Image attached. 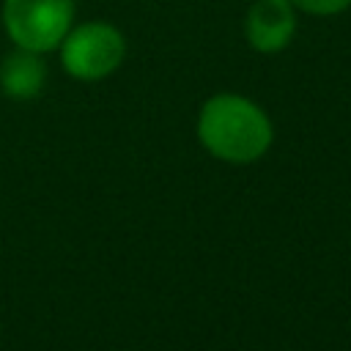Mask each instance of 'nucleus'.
<instances>
[{"label": "nucleus", "mask_w": 351, "mask_h": 351, "mask_svg": "<svg viewBox=\"0 0 351 351\" xmlns=\"http://www.w3.org/2000/svg\"><path fill=\"white\" fill-rule=\"evenodd\" d=\"M44 80H47V66L38 52L16 47L0 63V90L8 99H16V101L36 99L44 88Z\"/></svg>", "instance_id": "obj_5"}, {"label": "nucleus", "mask_w": 351, "mask_h": 351, "mask_svg": "<svg viewBox=\"0 0 351 351\" xmlns=\"http://www.w3.org/2000/svg\"><path fill=\"white\" fill-rule=\"evenodd\" d=\"M5 36L30 52H52L74 25V0H3Z\"/></svg>", "instance_id": "obj_2"}, {"label": "nucleus", "mask_w": 351, "mask_h": 351, "mask_svg": "<svg viewBox=\"0 0 351 351\" xmlns=\"http://www.w3.org/2000/svg\"><path fill=\"white\" fill-rule=\"evenodd\" d=\"M296 33V8L291 0H255L244 19L247 44L255 52L274 55L291 44Z\"/></svg>", "instance_id": "obj_4"}, {"label": "nucleus", "mask_w": 351, "mask_h": 351, "mask_svg": "<svg viewBox=\"0 0 351 351\" xmlns=\"http://www.w3.org/2000/svg\"><path fill=\"white\" fill-rule=\"evenodd\" d=\"M293 8L310 14V16H335L351 8V0H291Z\"/></svg>", "instance_id": "obj_6"}, {"label": "nucleus", "mask_w": 351, "mask_h": 351, "mask_svg": "<svg viewBox=\"0 0 351 351\" xmlns=\"http://www.w3.org/2000/svg\"><path fill=\"white\" fill-rule=\"evenodd\" d=\"M60 63L69 77L82 82H96L110 77L126 55L123 33L110 22H82L71 25L60 41Z\"/></svg>", "instance_id": "obj_3"}, {"label": "nucleus", "mask_w": 351, "mask_h": 351, "mask_svg": "<svg viewBox=\"0 0 351 351\" xmlns=\"http://www.w3.org/2000/svg\"><path fill=\"white\" fill-rule=\"evenodd\" d=\"M197 137L211 156L230 165H247L269 151L274 129L269 115L252 99L217 93L200 107Z\"/></svg>", "instance_id": "obj_1"}]
</instances>
